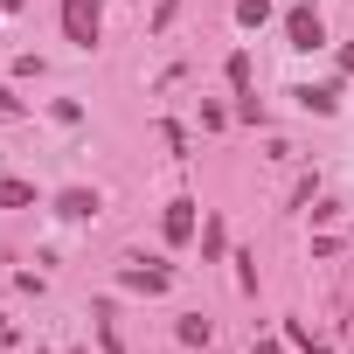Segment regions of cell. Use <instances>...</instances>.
<instances>
[{
  "label": "cell",
  "mask_w": 354,
  "mask_h": 354,
  "mask_svg": "<svg viewBox=\"0 0 354 354\" xmlns=\"http://www.w3.org/2000/svg\"><path fill=\"white\" fill-rule=\"evenodd\" d=\"M97 0H63V35L77 42V49H97Z\"/></svg>",
  "instance_id": "1"
},
{
  "label": "cell",
  "mask_w": 354,
  "mask_h": 354,
  "mask_svg": "<svg viewBox=\"0 0 354 354\" xmlns=\"http://www.w3.org/2000/svg\"><path fill=\"white\" fill-rule=\"evenodd\" d=\"M285 35H292V49H319V42H326V28H319L313 8H292V15H285Z\"/></svg>",
  "instance_id": "2"
},
{
  "label": "cell",
  "mask_w": 354,
  "mask_h": 354,
  "mask_svg": "<svg viewBox=\"0 0 354 354\" xmlns=\"http://www.w3.org/2000/svg\"><path fill=\"white\" fill-rule=\"evenodd\" d=\"M118 278H125L132 292H167V278H174V271H167V264H146V257H125V271H118Z\"/></svg>",
  "instance_id": "3"
},
{
  "label": "cell",
  "mask_w": 354,
  "mask_h": 354,
  "mask_svg": "<svg viewBox=\"0 0 354 354\" xmlns=\"http://www.w3.org/2000/svg\"><path fill=\"white\" fill-rule=\"evenodd\" d=\"M195 236V202L181 195V202H167V243H188Z\"/></svg>",
  "instance_id": "4"
},
{
  "label": "cell",
  "mask_w": 354,
  "mask_h": 354,
  "mask_svg": "<svg viewBox=\"0 0 354 354\" xmlns=\"http://www.w3.org/2000/svg\"><path fill=\"white\" fill-rule=\"evenodd\" d=\"M292 97H299L306 111H319V118H326V111H340V91H333V84H306V91H292Z\"/></svg>",
  "instance_id": "5"
},
{
  "label": "cell",
  "mask_w": 354,
  "mask_h": 354,
  "mask_svg": "<svg viewBox=\"0 0 354 354\" xmlns=\"http://www.w3.org/2000/svg\"><path fill=\"white\" fill-rule=\"evenodd\" d=\"M97 209H104V202H97L91 188H70V195L56 202V216H70V223H84V216H97Z\"/></svg>",
  "instance_id": "6"
},
{
  "label": "cell",
  "mask_w": 354,
  "mask_h": 354,
  "mask_svg": "<svg viewBox=\"0 0 354 354\" xmlns=\"http://www.w3.org/2000/svg\"><path fill=\"white\" fill-rule=\"evenodd\" d=\"M0 209H35V188L15 181V174H0Z\"/></svg>",
  "instance_id": "7"
},
{
  "label": "cell",
  "mask_w": 354,
  "mask_h": 354,
  "mask_svg": "<svg viewBox=\"0 0 354 354\" xmlns=\"http://www.w3.org/2000/svg\"><path fill=\"white\" fill-rule=\"evenodd\" d=\"M264 15H271V0H236V21H243V28H257Z\"/></svg>",
  "instance_id": "8"
},
{
  "label": "cell",
  "mask_w": 354,
  "mask_h": 354,
  "mask_svg": "<svg viewBox=\"0 0 354 354\" xmlns=\"http://www.w3.org/2000/svg\"><path fill=\"white\" fill-rule=\"evenodd\" d=\"M0 118H21V97L15 91H0Z\"/></svg>",
  "instance_id": "9"
},
{
  "label": "cell",
  "mask_w": 354,
  "mask_h": 354,
  "mask_svg": "<svg viewBox=\"0 0 354 354\" xmlns=\"http://www.w3.org/2000/svg\"><path fill=\"white\" fill-rule=\"evenodd\" d=\"M340 70H354V42H347V49H340Z\"/></svg>",
  "instance_id": "10"
},
{
  "label": "cell",
  "mask_w": 354,
  "mask_h": 354,
  "mask_svg": "<svg viewBox=\"0 0 354 354\" xmlns=\"http://www.w3.org/2000/svg\"><path fill=\"white\" fill-rule=\"evenodd\" d=\"M0 8H8V15H15V8H21V0H0Z\"/></svg>",
  "instance_id": "11"
},
{
  "label": "cell",
  "mask_w": 354,
  "mask_h": 354,
  "mask_svg": "<svg viewBox=\"0 0 354 354\" xmlns=\"http://www.w3.org/2000/svg\"><path fill=\"white\" fill-rule=\"evenodd\" d=\"M0 340H8V326H0Z\"/></svg>",
  "instance_id": "12"
}]
</instances>
